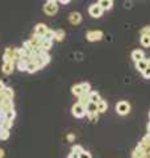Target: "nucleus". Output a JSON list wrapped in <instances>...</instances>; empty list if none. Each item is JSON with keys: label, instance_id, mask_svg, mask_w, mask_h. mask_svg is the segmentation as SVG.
I'll list each match as a JSON object with an SVG mask.
<instances>
[{"label": "nucleus", "instance_id": "1", "mask_svg": "<svg viewBox=\"0 0 150 158\" xmlns=\"http://www.w3.org/2000/svg\"><path fill=\"white\" fill-rule=\"evenodd\" d=\"M116 112L119 113V115H121V116L128 115V113L131 112V104H129L128 102H125V100L119 102L116 104Z\"/></svg>", "mask_w": 150, "mask_h": 158}, {"label": "nucleus", "instance_id": "2", "mask_svg": "<svg viewBox=\"0 0 150 158\" xmlns=\"http://www.w3.org/2000/svg\"><path fill=\"white\" fill-rule=\"evenodd\" d=\"M44 12L48 15V16H53L58 12V3L57 2H48L44 6Z\"/></svg>", "mask_w": 150, "mask_h": 158}, {"label": "nucleus", "instance_id": "3", "mask_svg": "<svg viewBox=\"0 0 150 158\" xmlns=\"http://www.w3.org/2000/svg\"><path fill=\"white\" fill-rule=\"evenodd\" d=\"M103 8L99 6V4H92V6H90L88 8V13H90V16L94 17V19H99V17H102L103 16Z\"/></svg>", "mask_w": 150, "mask_h": 158}, {"label": "nucleus", "instance_id": "4", "mask_svg": "<svg viewBox=\"0 0 150 158\" xmlns=\"http://www.w3.org/2000/svg\"><path fill=\"white\" fill-rule=\"evenodd\" d=\"M71 112L77 118H82V117L86 116V108H84L82 104H79V103H75L73 106Z\"/></svg>", "mask_w": 150, "mask_h": 158}, {"label": "nucleus", "instance_id": "5", "mask_svg": "<svg viewBox=\"0 0 150 158\" xmlns=\"http://www.w3.org/2000/svg\"><path fill=\"white\" fill-rule=\"evenodd\" d=\"M104 37V33L102 31H90L87 32L86 34V38H87V41L90 42H95V41H100Z\"/></svg>", "mask_w": 150, "mask_h": 158}, {"label": "nucleus", "instance_id": "6", "mask_svg": "<svg viewBox=\"0 0 150 158\" xmlns=\"http://www.w3.org/2000/svg\"><path fill=\"white\" fill-rule=\"evenodd\" d=\"M0 108H2V113H3V115L6 112H8V111H12L15 108L13 100H12V99H8V98H4L3 102H2V104H0Z\"/></svg>", "mask_w": 150, "mask_h": 158}, {"label": "nucleus", "instance_id": "7", "mask_svg": "<svg viewBox=\"0 0 150 158\" xmlns=\"http://www.w3.org/2000/svg\"><path fill=\"white\" fill-rule=\"evenodd\" d=\"M132 157L133 158H144V157H148L149 158V154H148V150L146 149H144V148L137 145L136 149H134L133 153H132Z\"/></svg>", "mask_w": 150, "mask_h": 158}, {"label": "nucleus", "instance_id": "8", "mask_svg": "<svg viewBox=\"0 0 150 158\" xmlns=\"http://www.w3.org/2000/svg\"><path fill=\"white\" fill-rule=\"evenodd\" d=\"M69 21H70V24H73V25H78V24H81V21H82V15L79 13V12L70 13Z\"/></svg>", "mask_w": 150, "mask_h": 158}, {"label": "nucleus", "instance_id": "9", "mask_svg": "<svg viewBox=\"0 0 150 158\" xmlns=\"http://www.w3.org/2000/svg\"><path fill=\"white\" fill-rule=\"evenodd\" d=\"M48 31H49V28L45 25V24L40 23L36 25V28H34V34H37V36H40V37H44L45 33H46Z\"/></svg>", "mask_w": 150, "mask_h": 158}, {"label": "nucleus", "instance_id": "10", "mask_svg": "<svg viewBox=\"0 0 150 158\" xmlns=\"http://www.w3.org/2000/svg\"><path fill=\"white\" fill-rule=\"evenodd\" d=\"M2 70H3V73L6 74V75H9V74H12L13 70H15V62H3Z\"/></svg>", "mask_w": 150, "mask_h": 158}, {"label": "nucleus", "instance_id": "11", "mask_svg": "<svg viewBox=\"0 0 150 158\" xmlns=\"http://www.w3.org/2000/svg\"><path fill=\"white\" fill-rule=\"evenodd\" d=\"M3 62H15L13 61V48L6 49V52L3 54Z\"/></svg>", "mask_w": 150, "mask_h": 158}, {"label": "nucleus", "instance_id": "12", "mask_svg": "<svg viewBox=\"0 0 150 158\" xmlns=\"http://www.w3.org/2000/svg\"><path fill=\"white\" fill-rule=\"evenodd\" d=\"M98 4L103 8V11H109L113 7V0H99Z\"/></svg>", "mask_w": 150, "mask_h": 158}, {"label": "nucleus", "instance_id": "13", "mask_svg": "<svg viewBox=\"0 0 150 158\" xmlns=\"http://www.w3.org/2000/svg\"><path fill=\"white\" fill-rule=\"evenodd\" d=\"M91 113H99V112H98V104L96 103L90 102L86 106V115H91Z\"/></svg>", "mask_w": 150, "mask_h": 158}, {"label": "nucleus", "instance_id": "14", "mask_svg": "<svg viewBox=\"0 0 150 158\" xmlns=\"http://www.w3.org/2000/svg\"><path fill=\"white\" fill-rule=\"evenodd\" d=\"M138 146H141V148H144V149H146V150L150 149V135H149V133L138 142Z\"/></svg>", "mask_w": 150, "mask_h": 158}, {"label": "nucleus", "instance_id": "15", "mask_svg": "<svg viewBox=\"0 0 150 158\" xmlns=\"http://www.w3.org/2000/svg\"><path fill=\"white\" fill-rule=\"evenodd\" d=\"M132 59L134 62H138V61H141V59H145V54L142 50H133L132 52Z\"/></svg>", "mask_w": 150, "mask_h": 158}, {"label": "nucleus", "instance_id": "16", "mask_svg": "<svg viewBox=\"0 0 150 158\" xmlns=\"http://www.w3.org/2000/svg\"><path fill=\"white\" fill-rule=\"evenodd\" d=\"M88 99H90V102H92V103H98L102 100V98H100V94L99 92H96V91H91L88 94Z\"/></svg>", "mask_w": 150, "mask_h": 158}, {"label": "nucleus", "instance_id": "17", "mask_svg": "<svg viewBox=\"0 0 150 158\" xmlns=\"http://www.w3.org/2000/svg\"><path fill=\"white\" fill-rule=\"evenodd\" d=\"M53 46V41H50V40H45L42 37V41H41V49L44 52H49L50 49Z\"/></svg>", "mask_w": 150, "mask_h": 158}, {"label": "nucleus", "instance_id": "18", "mask_svg": "<svg viewBox=\"0 0 150 158\" xmlns=\"http://www.w3.org/2000/svg\"><path fill=\"white\" fill-rule=\"evenodd\" d=\"M107 110H108V103L102 99V100L98 103V112H99V113H104Z\"/></svg>", "mask_w": 150, "mask_h": 158}, {"label": "nucleus", "instance_id": "19", "mask_svg": "<svg viewBox=\"0 0 150 158\" xmlns=\"http://www.w3.org/2000/svg\"><path fill=\"white\" fill-rule=\"evenodd\" d=\"M38 70H40V67L37 66L36 62H29L27 65V73H29V74H33V73H36Z\"/></svg>", "mask_w": 150, "mask_h": 158}, {"label": "nucleus", "instance_id": "20", "mask_svg": "<svg viewBox=\"0 0 150 158\" xmlns=\"http://www.w3.org/2000/svg\"><path fill=\"white\" fill-rule=\"evenodd\" d=\"M2 94L4 98H8V99H13L15 96V92L11 87H4V90H2Z\"/></svg>", "mask_w": 150, "mask_h": 158}, {"label": "nucleus", "instance_id": "21", "mask_svg": "<svg viewBox=\"0 0 150 158\" xmlns=\"http://www.w3.org/2000/svg\"><path fill=\"white\" fill-rule=\"evenodd\" d=\"M146 67H148V61H146V59H141V61L136 62V69L140 73H142Z\"/></svg>", "mask_w": 150, "mask_h": 158}, {"label": "nucleus", "instance_id": "22", "mask_svg": "<svg viewBox=\"0 0 150 158\" xmlns=\"http://www.w3.org/2000/svg\"><path fill=\"white\" fill-rule=\"evenodd\" d=\"M71 92H73V95H75V96H81V95H83V90H82V86L81 85H75V86H73L71 87Z\"/></svg>", "mask_w": 150, "mask_h": 158}, {"label": "nucleus", "instance_id": "23", "mask_svg": "<svg viewBox=\"0 0 150 158\" xmlns=\"http://www.w3.org/2000/svg\"><path fill=\"white\" fill-rule=\"evenodd\" d=\"M65 38V31H62V29H58V31H54V40L56 41H63Z\"/></svg>", "mask_w": 150, "mask_h": 158}, {"label": "nucleus", "instance_id": "24", "mask_svg": "<svg viewBox=\"0 0 150 158\" xmlns=\"http://www.w3.org/2000/svg\"><path fill=\"white\" fill-rule=\"evenodd\" d=\"M79 104H82L84 108H86V106L90 103V99H88V94H83V95L79 96V100H78Z\"/></svg>", "mask_w": 150, "mask_h": 158}, {"label": "nucleus", "instance_id": "25", "mask_svg": "<svg viewBox=\"0 0 150 158\" xmlns=\"http://www.w3.org/2000/svg\"><path fill=\"white\" fill-rule=\"evenodd\" d=\"M13 125V120H8V118H3V121H2V128H4V129H7L9 131L12 128Z\"/></svg>", "mask_w": 150, "mask_h": 158}, {"label": "nucleus", "instance_id": "26", "mask_svg": "<svg viewBox=\"0 0 150 158\" xmlns=\"http://www.w3.org/2000/svg\"><path fill=\"white\" fill-rule=\"evenodd\" d=\"M140 42L144 48H150V36H141Z\"/></svg>", "mask_w": 150, "mask_h": 158}, {"label": "nucleus", "instance_id": "27", "mask_svg": "<svg viewBox=\"0 0 150 158\" xmlns=\"http://www.w3.org/2000/svg\"><path fill=\"white\" fill-rule=\"evenodd\" d=\"M8 138H9V131L0 127V140L4 141V140H8Z\"/></svg>", "mask_w": 150, "mask_h": 158}, {"label": "nucleus", "instance_id": "28", "mask_svg": "<svg viewBox=\"0 0 150 158\" xmlns=\"http://www.w3.org/2000/svg\"><path fill=\"white\" fill-rule=\"evenodd\" d=\"M81 86H82L83 94H90V92H91V85H90L88 82H83V83H81Z\"/></svg>", "mask_w": 150, "mask_h": 158}, {"label": "nucleus", "instance_id": "29", "mask_svg": "<svg viewBox=\"0 0 150 158\" xmlns=\"http://www.w3.org/2000/svg\"><path fill=\"white\" fill-rule=\"evenodd\" d=\"M15 117H16V112H15V110L8 111V112L4 113V118H8V120H13Z\"/></svg>", "mask_w": 150, "mask_h": 158}, {"label": "nucleus", "instance_id": "30", "mask_svg": "<svg viewBox=\"0 0 150 158\" xmlns=\"http://www.w3.org/2000/svg\"><path fill=\"white\" fill-rule=\"evenodd\" d=\"M27 65H28V63L24 62V61H21V59H20V61H17V69H19L20 71H27Z\"/></svg>", "mask_w": 150, "mask_h": 158}, {"label": "nucleus", "instance_id": "31", "mask_svg": "<svg viewBox=\"0 0 150 158\" xmlns=\"http://www.w3.org/2000/svg\"><path fill=\"white\" fill-rule=\"evenodd\" d=\"M84 149H83V146L81 145H73L71 148V153H75V154H79V153H82Z\"/></svg>", "mask_w": 150, "mask_h": 158}, {"label": "nucleus", "instance_id": "32", "mask_svg": "<svg viewBox=\"0 0 150 158\" xmlns=\"http://www.w3.org/2000/svg\"><path fill=\"white\" fill-rule=\"evenodd\" d=\"M44 38L45 40H50V41H54V31H49L45 33V36H44Z\"/></svg>", "mask_w": 150, "mask_h": 158}, {"label": "nucleus", "instance_id": "33", "mask_svg": "<svg viewBox=\"0 0 150 158\" xmlns=\"http://www.w3.org/2000/svg\"><path fill=\"white\" fill-rule=\"evenodd\" d=\"M87 117L91 123H96L99 120V113H91V115H87Z\"/></svg>", "mask_w": 150, "mask_h": 158}, {"label": "nucleus", "instance_id": "34", "mask_svg": "<svg viewBox=\"0 0 150 158\" xmlns=\"http://www.w3.org/2000/svg\"><path fill=\"white\" fill-rule=\"evenodd\" d=\"M140 33H141V36H150V25L142 28L141 31H140Z\"/></svg>", "mask_w": 150, "mask_h": 158}, {"label": "nucleus", "instance_id": "35", "mask_svg": "<svg viewBox=\"0 0 150 158\" xmlns=\"http://www.w3.org/2000/svg\"><path fill=\"white\" fill-rule=\"evenodd\" d=\"M79 158H92L91 157V153H90V152H87V150H83L82 153H79Z\"/></svg>", "mask_w": 150, "mask_h": 158}, {"label": "nucleus", "instance_id": "36", "mask_svg": "<svg viewBox=\"0 0 150 158\" xmlns=\"http://www.w3.org/2000/svg\"><path fill=\"white\" fill-rule=\"evenodd\" d=\"M142 77H144L145 79H150V67H149V66L142 71Z\"/></svg>", "mask_w": 150, "mask_h": 158}, {"label": "nucleus", "instance_id": "37", "mask_svg": "<svg viewBox=\"0 0 150 158\" xmlns=\"http://www.w3.org/2000/svg\"><path fill=\"white\" fill-rule=\"evenodd\" d=\"M67 158H79V156H78V154H75V153H70Z\"/></svg>", "mask_w": 150, "mask_h": 158}, {"label": "nucleus", "instance_id": "38", "mask_svg": "<svg viewBox=\"0 0 150 158\" xmlns=\"http://www.w3.org/2000/svg\"><path fill=\"white\" fill-rule=\"evenodd\" d=\"M4 87H6V85H4V82H3V81H0V91L4 90Z\"/></svg>", "mask_w": 150, "mask_h": 158}, {"label": "nucleus", "instance_id": "39", "mask_svg": "<svg viewBox=\"0 0 150 158\" xmlns=\"http://www.w3.org/2000/svg\"><path fill=\"white\" fill-rule=\"evenodd\" d=\"M70 2V0H58L57 3H61V4H67Z\"/></svg>", "mask_w": 150, "mask_h": 158}, {"label": "nucleus", "instance_id": "40", "mask_svg": "<svg viewBox=\"0 0 150 158\" xmlns=\"http://www.w3.org/2000/svg\"><path fill=\"white\" fill-rule=\"evenodd\" d=\"M0 158H4V150L0 148Z\"/></svg>", "mask_w": 150, "mask_h": 158}, {"label": "nucleus", "instance_id": "41", "mask_svg": "<svg viewBox=\"0 0 150 158\" xmlns=\"http://www.w3.org/2000/svg\"><path fill=\"white\" fill-rule=\"evenodd\" d=\"M3 118H4V115H3V113H0V127H2V121H3Z\"/></svg>", "mask_w": 150, "mask_h": 158}, {"label": "nucleus", "instance_id": "42", "mask_svg": "<svg viewBox=\"0 0 150 158\" xmlns=\"http://www.w3.org/2000/svg\"><path fill=\"white\" fill-rule=\"evenodd\" d=\"M67 138H69V141H73V140H74V136H73V135H69Z\"/></svg>", "mask_w": 150, "mask_h": 158}, {"label": "nucleus", "instance_id": "43", "mask_svg": "<svg viewBox=\"0 0 150 158\" xmlns=\"http://www.w3.org/2000/svg\"><path fill=\"white\" fill-rule=\"evenodd\" d=\"M148 133L150 135V121H149V124H148Z\"/></svg>", "mask_w": 150, "mask_h": 158}, {"label": "nucleus", "instance_id": "44", "mask_svg": "<svg viewBox=\"0 0 150 158\" xmlns=\"http://www.w3.org/2000/svg\"><path fill=\"white\" fill-rule=\"evenodd\" d=\"M146 61H148V66L150 67V58H149V59H146Z\"/></svg>", "mask_w": 150, "mask_h": 158}, {"label": "nucleus", "instance_id": "45", "mask_svg": "<svg viewBox=\"0 0 150 158\" xmlns=\"http://www.w3.org/2000/svg\"><path fill=\"white\" fill-rule=\"evenodd\" d=\"M48 2H58V0H48Z\"/></svg>", "mask_w": 150, "mask_h": 158}, {"label": "nucleus", "instance_id": "46", "mask_svg": "<svg viewBox=\"0 0 150 158\" xmlns=\"http://www.w3.org/2000/svg\"><path fill=\"white\" fill-rule=\"evenodd\" d=\"M148 154H149V158H150V149L148 150Z\"/></svg>", "mask_w": 150, "mask_h": 158}, {"label": "nucleus", "instance_id": "47", "mask_svg": "<svg viewBox=\"0 0 150 158\" xmlns=\"http://www.w3.org/2000/svg\"><path fill=\"white\" fill-rule=\"evenodd\" d=\"M0 113H2V108H0Z\"/></svg>", "mask_w": 150, "mask_h": 158}, {"label": "nucleus", "instance_id": "48", "mask_svg": "<svg viewBox=\"0 0 150 158\" xmlns=\"http://www.w3.org/2000/svg\"><path fill=\"white\" fill-rule=\"evenodd\" d=\"M149 117H150V111H149Z\"/></svg>", "mask_w": 150, "mask_h": 158}, {"label": "nucleus", "instance_id": "49", "mask_svg": "<svg viewBox=\"0 0 150 158\" xmlns=\"http://www.w3.org/2000/svg\"><path fill=\"white\" fill-rule=\"evenodd\" d=\"M144 158H148V157H144Z\"/></svg>", "mask_w": 150, "mask_h": 158}]
</instances>
